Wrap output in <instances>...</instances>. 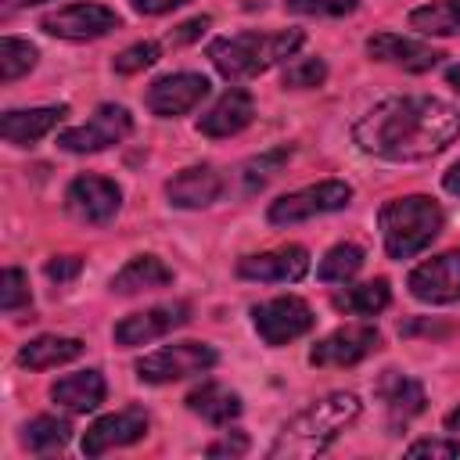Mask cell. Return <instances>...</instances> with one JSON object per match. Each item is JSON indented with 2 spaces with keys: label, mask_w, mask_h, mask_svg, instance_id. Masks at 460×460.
Returning <instances> with one entry per match:
<instances>
[{
  "label": "cell",
  "mask_w": 460,
  "mask_h": 460,
  "mask_svg": "<svg viewBox=\"0 0 460 460\" xmlns=\"http://www.w3.org/2000/svg\"><path fill=\"white\" fill-rule=\"evenodd\" d=\"M32 4H47V0H4V11H14V7H32Z\"/></svg>",
  "instance_id": "cell-44"
},
{
  "label": "cell",
  "mask_w": 460,
  "mask_h": 460,
  "mask_svg": "<svg viewBox=\"0 0 460 460\" xmlns=\"http://www.w3.org/2000/svg\"><path fill=\"white\" fill-rule=\"evenodd\" d=\"M205 453H208V456H244V453H248V435H244V431H230V435H223L219 442H212Z\"/></svg>",
  "instance_id": "cell-38"
},
{
  "label": "cell",
  "mask_w": 460,
  "mask_h": 460,
  "mask_svg": "<svg viewBox=\"0 0 460 460\" xmlns=\"http://www.w3.org/2000/svg\"><path fill=\"white\" fill-rule=\"evenodd\" d=\"M104 395H108V385L101 370H75L50 385V399L68 413H90L104 402Z\"/></svg>",
  "instance_id": "cell-22"
},
{
  "label": "cell",
  "mask_w": 460,
  "mask_h": 460,
  "mask_svg": "<svg viewBox=\"0 0 460 460\" xmlns=\"http://www.w3.org/2000/svg\"><path fill=\"white\" fill-rule=\"evenodd\" d=\"M129 4H133L137 14H165V11H172V7H180L187 0H129Z\"/></svg>",
  "instance_id": "cell-40"
},
{
  "label": "cell",
  "mask_w": 460,
  "mask_h": 460,
  "mask_svg": "<svg viewBox=\"0 0 460 460\" xmlns=\"http://www.w3.org/2000/svg\"><path fill=\"white\" fill-rule=\"evenodd\" d=\"M216 359L219 356L208 341H172L137 359V377L144 385H169V381H183V377L212 370Z\"/></svg>",
  "instance_id": "cell-6"
},
{
  "label": "cell",
  "mask_w": 460,
  "mask_h": 460,
  "mask_svg": "<svg viewBox=\"0 0 460 460\" xmlns=\"http://www.w3.org/2000/svg\"><path fill=\"white\" fill-rule=\"evenodd\" d=\"M377 345H381V331L374 323H345L309 349V363L313 367H356Z\"/></svg>",
  "instance_id": "cell-12"
},
{
  "label": "cell",
  "mask_w": 460,
  "mask_h": 460,
  "mask_svg": "<svg viewBox=\"0 0 460 460\" xmlns=\"http://www.w3.org/2000/svg\"><path fill=\"white\" fill-rule=\"evenodd\" d=\"M205 29H208V18H205V14H201V18H190V22H183L176 32H169V43H190V40H198Z\"/></svg>",
  "instance_id": "cell-39"
},
{
  "label": "cell",
  "mask_w": 460,
  "mask_h": 460,
  "mask_svg": "<svg viewBox=\"0 0 460 460\" xmlns=\"http://www.w3.org/2000/svg\"><path fill=\"white\" fill-rule=\"evenodd\" d=\"M158 54H162V47H158L155 40H140V43L126 47L122 54H115V58H111V68H115L119 75H133V72L151 68V65L158 61Z\"/></svg>",
  "instance_id": "cell-33"
},
{
  "label": "cell",
  "mask_w": 460,
  "mask_h": 460,
  "mask_svg": "<svg viewBox=\"0 0 460 460\" xmlns=\"http://www.w3.org/2000/svg\"><path fill=\"white\" fill-rule=\"evenodd\" d=\"M374 392H377V399H381V406L388 413V428L410 424L417 413H424V402H428L424 385L417 377L402 374V370H381Z\"/></svg>",
  "instance_id": "cell-18"
},
{
  "label": "cell",
  "mask_w": 460,
  "mask_h": 460,
  "mask_svg": "<svg viewBox=\"0 0 460 460\" xmlns=\"http://www.w3.org/2000/svg\"><path fill=\"white\" fill-rule=\"evenodd\" d=\"M349 201H352V187L345 180H320V183L298 187V190L270 201L266 219L273 226H295V223H305V219H316L327 212H341Z\"/></svg>",
  "instance_id": "cell-5"
},
{
  "label": "cell",
  "mask_w": 460,
  "mask_h": 460,
  "mask_svg": "<svg viewBox=\"0 0 460 460\" xmlns=\"http://www.w3.org/2000/svg\"><path fill=\"white\" fill-rule=\"evenodd\" d=\"M388 302H392V288L385 277H374V280H363V284H352V288L331 295V305L349 316H374V313L388 309Z\"/></svg>",
  "instance_id": "cell-26"
},
{
  "label": "cell",
  "mask_w": 460,
  "mask_h": 460,
  "mask_svg": "<svg viewBox=\"0 0 460 460\" xmlns=\"http://www.w3.org/2000/svg\"><path fill=\"white\" fill-rule=\"evenodd\" d=\"M252 323H255V334L270 349H280V345L309 334L313 323H316V316H313V309H309L305 298H298V295H277L270 302L252 305Z\"/></svg>",
  "instance_id": "cell-7"
},
{
  "label": "cell",
  "mask_w": 460,
  "mask_h": 460,
  "mask_svg": "<svg viewBox=\"0 0 460 460\" xmlns=\"http://www.w3.org/2000/svg\"><path fill=\"white\" fill-rule=\"evenodd\" d=\"M83 341L79 338H68V334H40L32 341H25L18 349V363L29 367V370H50V367H61V363H72L83 356Z\"/></svg>",
  "instance_id": "cell-25"
},
{
  "label": "cell",
  "mask_w": 460,
  "mask_h": 460,
  "mask_svg": "<svg viewBox=\"0 0 460 460\" xmlns=\"http://www.w3.org/2000/svg\"><path fill=\"white\" fill-rule=\"evenodd\" d=\"M68 115L65 104H47V108H11L0 119V137L14 147H29L40 137H47L61 119Z\"/></svg>",
  "instance_id": "cell-21"
},
{
  "label": "cell",
  "mask_w": 460,
  "mask_h": 460,
  "mask_svg": "<svg viewBox=\"0 0 460 460\" xmlns=\"http://www.w3.org/2000/svg\"><path fill=\"white\" fill-rule=\"evenodd\" d=\"M363 248L359 244H352V241H341V244H334V248H327V255L320 259V280L323 284H349L359 270H363Z\"/></svg>",
  "instance_id": "cell-29"
},
{
  "label": "cell",
  "mask_w": 460,
  "mask_h": 460,
  "mask_svg": "<svg viewBox=\"0 0 460 460\" xmlns=\"http://www.w3.org/2000/svg\"><path fill=\"white\" fill-rule=\"evenodd\" d=\"M446 83H449L453 90H460V65H449V68H446Z\"/></svg>",
  "instance_id": "cell-43"
},
{
  "label": "cell",
  "mask_w": 460,
  "mask_h": 460,
  "mask_svg": "<svg viewBox=\"0 0 460 460\" xmlns=\"http://www.w3.org/2000/svg\"><path fill=\"white\" fill-rule=\"evenodd\" d=\"M40 29L43 32H50V36H58V40H75V43H83V40H101V36H108L111 29H119V14L111 11V7H104V4H68V7H61V11H50V14H43V22H40Z\"/></svg>",
  "instance_id": "cell-11"
},
{
  "label": "cell",
  "mask_w": 460,
  "mask_h": 460,
  "mask_svg": "<svg viewBox=\"0 0 460 460\" xmlns=\"http://www.w3.org/2000/svg\"><path fill=\"white\" fill-rule=\"evenodd\" d=\"M129 133H133L129 108H122V104H97V111L83 126H72V129L58 133V147H65L72 155H93V151H104V147L126 140Z\"/></svg>",
  "instance_id": "cell-8"
},
{
  "label": "cell",
  "mask_w": 460,
  "mask_h": 460,
  "mask_svg": "<svg viewBox=\"0 0 460 460\" xmlns=\"http://www.w3.org/2000/svg\"><path fill=\"white\" fill-rule=\"evenodd\" d=\"M442 424H446V431H460V402L442 417Z\"/></svg>",
  "instance_id": "cell-42"
},
{
  "label": "cell",
  "mask_w": 460,
  "mask_h": 460,
  "mask_svg": "<svg viewBox=\"0 0 460 460\" xmlns=\"http://www.w3.org/2000/svg\"><path fill=\"white\" fill-rule=\"evenodd\" d=\"M172 284V270L158 259V255H133L115 277H111V291L115 295H140V291H158Z\"/></svg>",
  "instance_id": "cell-24"
},
{
  "label": "cell",
  "mask_w": 460,
  "mask_h": 460,
  "mask_svg": "<svg viewBox=\"0 0 460 460\" xmlns=\"http://www.w3.org/2000/svg\"><path fill=\"white\" fill-rule=\"evenodd\" d=\"M367 54L374 61L395 65L402 72H431L442 61V50H435L431 43H420L413 36H399V32H377L367 40Z\"/></svg>",
  "instance_id": "cell-17"
},
{
  "label": "cell",
  "mask_w": 460,
  "mask_h": 460,
  "mask_svg": "<svg viewBox=\"0 0 460 460\" xmlns=\"http://www.w3.org/2000/svg\"><path fill=\"white\" fill-rule=\"evenodd\" d=\"M187 410H190V413H198L201 420H208V424L223 428V424H230V420H237V417H241L244 402H241V395H237V392H230L226 385H219V381H201V385L187 395Z\"/></svg>",
  "instance_id": "cell-23"
},
{
  "label": "cell",
  "mask_w": 460,
  "mask_h": 460,
  "mask_svg": "<svg viewBox=\"0 0 460 460\" xmlns=\"http://www.w3.org/2000/svg\"><path fill=\"white\" fill-rule=\"evenodd\" d=\"M68 438H72V424H68L65 417H50V413L32 417V420L22 428V446H25L29 453H36V456H47V453L65 449Z\"/></svg>",
  "instance_id": "cell-27"
},
{
  "label": "cell",
  "mask_w": 460,
  "mask_h": 460,
  "mask_svg": "<svg viewBox=\"0 0 460 460\" xmlns=\"http://www.w3.org/2000/svg\"><path fill=\"white\" fill-rule=\"evenodd\" d=\"M406 456H431V460H453L460 456V438H417L406 446Z\"/></svg>",
  "instance_id": "cell-36"
},
{
  "label": "cell",
  "mask_w": 460,
  "mask_h": 460,
  "mask_svg": "<svg viewBox=\"0 0 460 460\" xmlns=\"http://www.w3.org/2000/svg\"><path fill=\"white\" fill-rule=\"evenodd\" d=\"M65 208L72 219L79 223H90V226H104L119 216L122 208V187L108 176H97V172H83L68 183L65 190Z\"/></svg>",
  "instance_id": "cell-9"
},
{
  "label": "cell",
  "mask_w": 460,
  "mask_h": 460,
  "mask_svg": "<svg viewBox=\"0 0 460 460\" xmlns=\"http://www.w3.org/2000/svg\"><path fill=\"white\" fill-rule=\"evenodd\" d=\"M226 190V180L216 165H187L165 183V198L176 208H208Z\"/></svg>",
  "instance_id": "cell-19"
},
{
  "label": "cell",
  "mask_w": 460,
  "mask_h": 460,
  "mask_svg": "<svg viewBox=\"0 0 460 460\" xmlns=\"http://www.w3.org/2000/svg\"><path fill=\"white\" fill-rule=\"evenodd\" d=\"M187 320H190V305L187 302H162V305H151V309L122 316L115 323V331H111V338H115V345L133 349V345H147L155 338H165L169 331L183 327Z\"/></svg>",
  "instance_id": "cell-14"
},
{
  "label": "cell",
  "mask_w": 460,
  "mask_h": 460,
  "mask_svg": "<svg viewBox=\"0 0 460 460\" xmlns=\"http://www.w3.org/2000/svg\"><path fill=\"white\" fill-rule=\"evenodd\" d=\"M288 158H291V147H273V151H262L259 158L244 162V169H241V176H244V190H248V194L262 190V187L280 172V165H284Z\"/></svg>",
  "instance_id": "cell-31"
},
{
  "label": "cell",
  "mask_w": 460,
  "mask_h": 460,
  "mask_svg": "<svg viewBox=\"0 0 460 460\" xmlns=\"http://www.w3.org/2000/svg\"><path fill=\"white\" fill-rule=\"evenodd\" d=\"M442 187H446L449 194H460V162L446 169V176H442Z\"/></svg>",
  "instance_id": "cell-41"
},
{
  "label": "cell",
  "mask_w": 460,
  "mask_h": 460,
  "mask_svg": "<svg viewBox=\"0 0 460 460\" xmlns=\"http://www.w3.org/2000/svg\"><path fill=\"white\" fill-rule=\"evenodd\" d=\"M359 151L385 162H424L460 137V108L431 93H402L377 101L352 126Z\"/></svg>",
  "instance_id": "cell-1"
},
{
  "label": "cell",
  "mask_w": 460,
  "mask_h": 460,
  "mask_svg": "<svg viewBox=\"0 0 460 460\" xmlns=\"http://www.w3.org/2000/svg\"><path fill=\"white\" fill-rule=\"evenodd\" d=\"M446 212L435 198L428 194H406V198H392L381 205L377 212V226H381V241L388 259H413L420 255L438 234H442Z\"/></svg>",
  "instance_id": "cell-4"
},
{
  "label": "cell",
  "mask_w": 460,
  "mask_h": 460,
  "mask_svg": "<svg viewBox=\"0 0 460 460\" xmlns=\"http://www.w3.org/2000/svg\"><path fill=\"white\" fill-rule=\"evenodd\" d=\"M410 25L424 36H460V0H431L413 7Z\"/></svg>",
  "instance_id": "cell-28"
},
{
  "label": "cell",
  "mask_w": 460,
  "mask_h": 460,
  "mask_svg": "<svg viewBox=\"0 0 460 460\" xmlns=\"http://www.w3.org/2000/svg\"><path fill=\"white\" fill-rule=\"evenodd\" d=\"M363 413V402L356 392H331L316 402H309L305 410H298L273 438L270 456L273 460H305V456H320L334 446V438L352 428Z\"/></svg>",
  "instance_id": "cell-2"
},
{
  "label": "cell",
  "mask_w": 460,
  "mask_h": 460,
  "mask_svg": "<svg viewBox=\"0 0 460 460\" xmlns=\"http://www.w3.org/2000/svg\"><path fill=\"white\" fill-rule=\"evenodd\" d=\"M359 0H284L288 11L295 14H316V18H341L352 14Z\"/></svg>",
  "instance_id": "cell-35"
},
{
  "label": "cell",
  "mask_w": 460,
  "mask_h": 460,
  "mask_svg": "<svg viewBox=\"0 0 460 460\" xmlns=\"http://www.w3.org/2000/svg\"><path fill=\"white\" fill-rule=\"evenodd\" d=\"M252 119H255V101H252V93L241 90V86H230V90L198 119V133H205V137H212V140H223V137L241 133Z\"/></svg>",
  "instance_id": "cell-20"
},
{
  "label": "cell",
  "mask_w": 460,
  "mask_h": 460,
  "mask_svg": "<svg viewBox=\"0 0 460 460\" xmlns=\"http://www.w3.org/2000/svg\"><path fill=\"white\" fill-rule=\"evenodd\" d=\"M25 305H32L29 280H25V273H22L18 266H7V270L0 273V309H4V313H18V309H25Z\"/></svg>",
  "instance_id": "cell-34"
},
{
  "label": "cell",
  "mask_w": 460,
  "mask_h": 460,
  "mask_svg": "<svg viewBox=\"0 0 460 460\" xmlns=\"http://www.w3.org/2000/svg\"><path fill=\"white\" fill-rule=\"evenodd\" d=\"M305 43L302 29H277V32H234V36H216L208 43V61L212 68L230 79H252L262 75L266 68L295 58V50Z\"/></svg>",
  "instance_id": "cell-3"
},
{
  "label": "cell",
  "mask_w": 460,
  "mask_h": 460,
  "mask_svg": "<svg viewBox=\"0 0 460 460\" xmlns=\"http://www.w3.org/2000/svg\"><path fill=\"white\" fill-rule=\"evenodd\" d=\"M406 288L424 305H449L460 302V248H449L420 266L410 270Z\"/></svg>",
  "instance_id": "cell-10"
},
{
  "label": "cell",
  "mask_w": 460,
  "mask_h": 460,
  "mask_svg": "<svg viewBox=\"0 0 460 460\" xmlns=\"http://www.w3.org/2000/svg\"><path fill=\"white\" fill-rule=\"evenodd\" d=\"M212 83L201 75V72H172V75H162L147 86V108L151 115L158 119H176V115H187L194 111L205 97H208Z\"/></svg>",
  "instance_id": "cell-13"
},
{
  "label": "cell",
  "mask_w": 460,
  "mask_h": 460,
  "mask_svg": "<svg viewBox=\"0 0 460 460\" xmlns=\"http://www.w3.org/2000/svg\"><path fill=\"white\" fill-rule=\"evenodd\" d=\"M79 270H83V259H79V255H54V259L43 266V273H47L50 280H58V284L75 280V277H79Z\"/></svg>",
  "instance_id": "cell-37"
},
{
  "label": "cell",
  "mask_w": 460,
  "mask_h": 460,
  "mask_svg": "<svg viewBox=\"0 0 460 460\" xmlns=\"http://www.w3.org/2000/svg\"><path fill=\"white\" fill-rule=\"evenodd\" d=\"M151 420L140 406H126V410H115V413H104L97 417L86 435H83V453L86 456H104L111 449H122V446H133L147 435Z\"/></svg>",
  "instance_id": "cell-15"
},
{
  "label": "cell",
  "mask_w": 460,
  "mask_h": 460,
  "mask_svg": "<svg viewBox=\"0 0 460 460\" xmlns=\"http://www.w3.org/2000/svg\"><path fill=\"white\" fill-rule=\"evenodd\" d=\"M323 79H327L323 58H291V61L284 65V72H280V83H284L288 90H313V86H320Z\"/></svg>",
  "instance_id": "cell-32"
},
{
  "label": "cell",
  "mask_w": 460,
  "mask_h": 460,
  "mask_svg": "<svg viewBox=\"0 0 460 460\" xmlns=\"http://www.w3.org/2000/svg\"><path fill=\"white\" fill-rule=\"evenodd\" d=\"M36 58H40V50H36L29 40L4 36V40H0V79H4V83L22 79L25 72L36 68Z\"/></svg>",
  "instance_id": "cell-30"
},
{
  "label": "cell",
  "mask_w": 460,
  "mask_h": 460,
  "mask_svg": "<svg viewBox=\"0 0 460 460\" xmlns=\"http://www.w3.org/2000/svg\"><path fill=\"white\" fill-rule=\"evenodd\" d=\"M309 273V252L302 244H280L259 255H244L237 262V277L262 284H295Z\"/></svg>",
  "instance_id": "cell-16"
}]
</instances>
